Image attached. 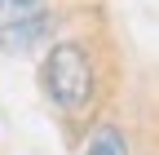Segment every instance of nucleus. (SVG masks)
I'll use <instances>...</instances> for the list:
<instances>
[{"instance_id":"f03ea898","label":"nucleus","mask_w":159,"mask_h":155,"mask_svg":"<svg viewBox=\"0 0 159 155\" xmlns=\"http://www.w3.org/2000/svg\"><path fill=\"white\" fill-rule=\"evenodd\" d=\"M44 18V0H0V31H18Z\"/></svg>"},{"instance_id":"7ed1b4c3","label":"nucleus","mask_w":159,"mask_h":155,"mask_svg":"<svg viewBox=\"0 0 159 155\" xmlns=\"http://www.w3.org/2000/svg\"><path fill=\"white\" fill-rule=\"evenodd\" d=\"M84 155H128V142H124V133L115 124H97L89 146H84Z\"/></svg>"},{"instance_id":"f257e3e1","label":"nucleus","mask_w":159,"mask_h":155,"mask_svg":"<svg viewBox=\"0 0 159 155\" xmlns=\"http://www.w3.org/2000/svg\"><path fill=\"white\" fill-rule=\"evenodd\" d=\"M44 89L62 111H84L93 98V62L75 40H57L44 53Z\"/></svg>"}]
</instances>
